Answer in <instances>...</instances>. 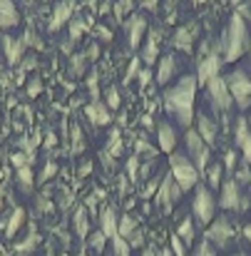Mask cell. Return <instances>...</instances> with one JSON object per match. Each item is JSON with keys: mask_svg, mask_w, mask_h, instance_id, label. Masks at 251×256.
I'll use <instances>...</instances> for the list:
<instances>
[{"mask_svg": "<svg viewBox=\"0 0 251 256\" xmlns=\"http://www.w3.org/2000/svg\"><path fill=\"white\" fill-rule=\"evenodd\" d=\"M196 87H199L196 75H184L172 87H167L162 94V102H164V110L169 112V117L174 120V124H179L184 130H192V120L196 114V110H194Z\"/></svg>", "mask_w": 251, "mask_h": 256, "instance_id": "1", "label": "cell"}, {"mask_svg": "<svg viewBox=\"0 0 251 256\" xmlns=\"http://www.w3.org/2000/svg\"><path fill=\"white\" fill-rule=\"evenodd\" d=\"M222 58L224 62H236L246 50H249V30H246V22L242 18V12L232 15L229 20V28L222 38Z\"/></svg>", "mask_w": 251, "mask_h": 256, "instance_id": "2", "label": "cell"}, {"mask_svg": "<svg viewBox=\"0 0 251 256\" xmlns=\"http://www.w3.org/2000/svg\"><path fill=\"white\" fill-rule=\"evenodd\" d=\"M169 174L176 179V184L182 186V192L196 189V184L202 179V172L194 167V162L189 160V154L182 152V150H174L169 154Z\"/></svg>", "mask_w": 251, "mask_h": 256, "instance_id": "3", "label": "cell"}, {"mask_svg": "<svg viewBox=\"0 0 251 256\" xmlns=\"http://www.w3.org/2000/svg\"><path fill=\"white\" fill-rule=\"evenodd\" d=\"M224 80H226V87L232 92L234 104L242 112H246L251 107V75L246 72V68H234L232 72L224 75Z\"/></svg>", "mask_w": 251, "mask_h": 256, "instance_id": "4", "label": "cell"}, {"mask_svg": "<svg viewBox=\"0 0 251 256\" xmlns=\"http://www.w3.org/2000/svg\"><path fill=\"white\" fill-rule=\"evenodd\" d=\"M192 214H194V222L199 226H209L214 222V216H216V199H214V192L206 184H196L194 199H192Z\"/></svg>", "mask_w": 251, "mask_h": 256, "instance_id": "5", "label": "cell"}, {"mask_svg": "<svg viewBox=\"0 0 251 256\" xmlns=\"http://www.w3.org/2000/svg\"><path fill=\"white\" fill-rule=\"evenodd\" d=\"M216 204L226 212H244L249 206V196L244 194V186L234 176H229L219 186V202Z\"/></svg>", "mask_w": 251, "mask_h": 256, "instance_id": "6", "label": "cell"}, {"mask_svg": "<svg viewBox=\"0 0 251 256\" xmlns=\"http://www.w3.org/2000/svg\"><path fill=\"white\" fill-rule=\"evenodd\" d=\"M206 100L212 102L214 114H226V112L234 107V100H232V92H229V87H226L224 75H216L214 80L206 82Z\"/></svg>", "mask_w": 251, "mask_h": 256, "instance_id": "7", "label": "cell"}, {"mask_svg": "<svg viewBox=\"0 0 251 256\" xmlns=\"http://www.w3.org/2000/svg\"><path fill=\"white\" fill-rule=\"evenodd\" d=\"M184 147H186V154H189V160L194 162V167L204 174V170L209 167V154H212V147L199 137V132L192 127V130H186V134H184Z\"/></svg>", "mask_w": 251, "mask_h": 256, "instance_id": "8", "label": "cell"}, {"mask_svg": "<svg viewBox=\"0 0 251 256\" xmlns=\"http://www.w3.org/2000/svg\"><path fill=\"white\" fill-rule=\"evenodd\" d=\"M234 239V226L226 216H214V222L206 229V242L216 249H226Z\"/></svg>", "mask_w": 251, "mask_h": 256, "instance_id": "9", "label": "cell"}, {"mask_svg": "<svg viewBox=\"0 0 251 256\" xmlns=\"http://www.w3.org/2000/svg\"><path fill=\"white\" fill-rule=\"evenodd\" d=\"M222 65H224V58H222V45H216V50L206 52L196 68V82L199 85H206L209 80H214L216 75H222Z\"/></svg>", "mask_w": 251, "mask_h": 256, "instance_id": "10", "label": "cell"}, {"mask_svg": "<svg viewBox=\"0 0 251 256\" xmlns=\"http://www.w3.org/2000/svg\"><path fill=\"white\" fill-rule=\"evenodd\" d=\"M182 186L176 184V179L172 176V174H164L162 176V184H160V189H157V204L164 209V212H172L174 206H176V202L182 199Z\"/></svg>", "mask_w": 251, "mask_h": 256, "instance_id": "11", "label": "cell"}, {"mask_svg": "<svg viewBox=\"0 0 251 256\" xmlns=\"http://www.w3.org/2000/svg\"><path fill=\"white\" fill-rule=\"evenodd\" d=\"M194 130L199 132V137L212 147L216 142V134H219V122L214 117H209L206 112H196L194 114Z\"/></svg>", "mask_w": 251, "mask_h": 256, "instance_id": "12", "label": "cell"}, {"mask_svg": "<svg viewBox=\"0 0 251 256\" xmlns=\"http://www.w3.org/2000/svg\"><path fill=\"white\" fill-rule=\"evenodd\" d=\"M2 52H5V60L8 65H20L22 58H25V42L18 40V38H10V35H2Z\"/></svg>", "mask_w": 251, "mask_h": 256, "instance_id": "13", "label": "cell"}, {"mask_svg": "<svg viewBox=\"0 0 251 256\" xmlns=\"http://www.w3.org/2000/svg\"><path fill=\"white\" fill-rule=\"evenodd\" d=\"M157 137H160V150L172 154L176 150V142H179V134H176V127L172 122H160L157 124Z\"/></svg>", "mask_w": 251, "mask_h": 256, "instance_id": "14", "label": "cell"}, {"mask_svg": "<svg viewBox=\"0 0 251 256\" xmlns=\"http://www.w3.org/2000/svg\"><path fill=\"white\" fill-rule=\"evenodd\" d=\"M84 114L92 124H110L112 122V110L102 100H92V104L84 107Z\"/></svg>", "mask_w": 251, "mask_h": 256, "instance_id": "15", "label": "cell"}, {"mask_svg": "<svg viewBox=\"0 0 251 256\" xmlns=\"http://www.w3.org/2000/svg\"><path fill=\"white\" fill-rule=\"evenodd\" d=\"M20 22V12L15 0H0V30H10Z\"/></svg>", "mask_w": 251, "mask_h": 256, "instance_id": "16", "label": "cell"}, {"mask_svg": "<svg viewBox=\"0 0 251 256\" xmlns=\"http://www.w3.org/2000/svg\"><path fill=\"white\" fill-rule=\"evenodd\" d=\"M117 229H120V216L112 206H107L102 214H100V232L107 236V239H114L117 236Z\"/></svg>", "mask_w": 251, "mask_h": 256, "instance_id": "17", "label": "cell"}, {"mask_svg": "<svg viewBox=\"0 0 251 256\" xmlns=\"http://www.w3.org/2000/svg\"><path fill=\"white\" fill-rule=\"evenodd\" d=\"M144 30H147L144 18H142V15H132V20L127 22V38H130V45H132V48H140Z\"/></svg>", "mask_w": 251, "mask_h": 256, "instance_id": "18", "label": "cell"}, {"mask_svg": "<svg viewBox=\"0 0 251 256\" xmlns=\"http://www.w3.org/2000/svg\"><path fill=\"white\" fill-rule=\"evenodd\" d=\"M176 75V60L172 55H164L160 60V70H157V85L167 87L172 82V78Z\"/></svg>", "mask_w": 251, "mask_h": 256, "instance_id": "19", "label": "cell"}, {"mask_svg": "<svg viewBox=\"0 0 251 256\" xmlns=\"http://www.w3.org/2000/svg\"><path fill=\"white\" fill-rule=\"evenodd\" d=\"M160 55V32H150L144 48H142V62L144 65H152Z\"/></svg>", "mask_w": 251, "mask_h": 256, "instance_id": "20", "label": "cell"}, {"mask_svg": "<svg viewBox=\"0 0 251 256\" xmlns=\"http://www.w3.org/2000/svg\"><path fill=\"white\" fill-rule=\"evenodd\" d=\"M204 176H206V186H209L212 192L219 189L222 182H224V164H222V162H212V164L204 170Z\"/></svg>", "mask_w": 251, "mask_h": 256, "instance_id": "21", "label": "cell"}, {"mask_svg": "<svg viewBox=\"0 0 251 256\" xmlns=\"http://www.w3.org/2000/svg\"><path fill=\"white\" fill-rule=\"evenodd\" d=\"M176 236H179V239H182L186 246H192V244H194V236H196V232H194V222H192V216H186V219H182V222H179Z\"/></svg>", "mask_w": 251, "mask_h": 256, "instance_id": "22", "label": "cell"}, {"mask_svg": "<svg viewBox=\"0 0 251 256\" xmlns=\"http://www.w3.org/2000/svg\"><path fill=\"white\" fill-rule=\"evenodd\" d=\"M249 134H251L249 120H246L244 114H239V117H236V122H234V144H236V147H242V142H244Z\"/></svg>", "mask_w": 251, "mask_h": 256, "instance_id": "23", "label": "cell"}, {"mask_svg": "<svg viewBox=\"0 0 251 256\" xmlns=\"http://www.w3.org/2000/svg\"><path fill=\"white\" fill-rule=\"evenodd\" d=\"M22 222H25V209L15 206V209H12V214H10V219H8V236L18 234V229L22 226Z\"/></svg>", "mask_w": 251, "mask_h": 256, "instance_id": "24", "label": "cell"}, {"mask_svg": "<svg viewBox=\"0 0 251 256\" xmlns=\"http://www.w3.org/2000/svg\"><path fill=\"white\" fill-rule=\"evenodd\" d=\"M75 232L80 239L90 236V224H87V209H78L75 212Z\"/></svg>", "mask_w": 251, "mask_h": 256, "instance_id": "25", "label": "cell"}, {"mask_svg": "<svg viewBox=\"0 0 251 256\" xmlns=\"http://www.w3.org/2000/svg\"><path fill=\"white\" fill-rule=\"evenodd\" d=\"M18 182H20L22 192H25V194H30V192H32V184H35L32 167H20V170H18Z\"/></svg>", "mask_w": 251, "mask_h": 256, "instance_id": "26", "label": "cell"}, {"mask_svg": "<svg viewBox=\"0 0 251 256\" xmlns=\"http://www.w3.org/2000/svg\"><path fill=\"white\" fill-rule=\"evenodd\" d=\"M134 232H137V222H134L132 216H120V229H117V236L130 239Z\"/></svg>", "mask_w": 251, "mask_h": 256, "instance_id": "27", "label": "cell"}, {"mask_svg": "<svg viewBox=\"0 0 251 256\" xmlns=\"http://www.w3.org/2000/svg\"><path fill=\"white\" fill-rule=\"evenodd\" d=\"M232 176H234L242 186H251V164H246V162L242 160V162H239V167L234 170V174H232Z\"/></svg>", "mask_w": 251, "mask_h": 256, "instance_id": "28", "label": "cell"}, {"mask_svg": "<svg viewBox=\"0 0 251 256\" xmlns=\"http://www.w3.org/2000/svg\"><path fill=\"white\" fill-rule=\"evenodd\" d=\"M102 102H104L112 112H114V110H120V104H122V94H120V90H117V87H107V90H104V100H102Z\"/></svg>", "mask_w": 251, "mask_h": 256, "instance_id": "29", "label": "cell"}, {"mask_svg": "<svg viewBox=\"0 0 251 256\" xmlns=\"http://www.w3.org/2000/svg\"><path fill=\"white\" fill-rule=\"evenodd\" d=\"M70 15H72L70 5H68V2H65V5H60V8L55 10V18L50 20V30H58V28H60V25H62V22H65Z\"/></svg>", "mask_w": 251, "mask_h": 256, "instance_id": "30", "label": "cell"}, {"mask_svg": "<svg viewBox=\"0 0 251 256\" xmlns=\"http://www.w3.org/2000/svg\"><path fill=\"white\" fill-rule=\"evenodd\" d=\"M87 244L94 249V252H104V244H107V236L97 229V232H92L90 236H87Z\"/></svg>", "mask_w": 251, "mask_h": 256, "instance_id": "31", "label": "cell"}, {"mask_svg": "<svg viewBox=\"0 0 251 256\" xmlns=\"http://www.w3.org/2000/svg\"><path fill=\"white\" fill-rule=\"evenodd\" d=\"M112 246H114V256H130V252H132L130 242L122 239V236H114L112 239Z\"/></svg>", "mask_w": 251, "mask_h": 256, "instance_id": "32", "label": "cell"}, {"mask_svg": "<svg viewBox=\"0 0 251 256\" xmlns=\"http://www.w3.org/2000/svg\"><path fill=\"white\" fill-rule=\"evenodd\" d=\"M224 172H229V174H234V170L239 167V152L236 150H232V152H226V157H224Z\"/></svg>", "mask_w": 251, "mask_h": 256, "instance_id": "33", "label": "cell"}, {"mask_svg": "<svg viewBox=\"0 0 251 256\" xmlns=\"http://www.w3.org/2000/svg\"><path fill=\"white\" fill-rule=\"evenodd\" d=\"M174 45H176V48H182L184 52H189V48H192V42H189V30H186V28L176 32V38H174Z\"/></svg>", "mask_w": 251, "mask_h": 256, "instance_id": "34", "label": "cell"}, {"mask_svg": "<svg viewBox=\"0 0 251 256\" xmlns=\"http://www.w3.org/2000/svg\"><path fill=\"white\" fill-rule=\"evenodd\" d=\"M137 157H150V160H152V157H157V150H154L150 142L140 140V142H137Z\"/></svg>", "mask_w": 251, "mask_h": 256, "instance_id": "35", "label": "cell"}, {"mask_svg": "<svg viewBox=\"0 0 251 256\" xmlns=\"http://www.w3.org/2000/svg\"><path fill=\"white\" fill-rule=\"evenodd\" d=\"M169 249H172V254L174 256H186V244H184L176 234H172V244H169Z\"/></svg>", "mask_w": 251, "mask_h": 256, "instance_id": "36", "label": "cell"}, {"mask_svg": "<svg viewBox=\"0 0 251 256\" xmlns=\"http://www.w3.org/2000/svg\"><path fill=\"white\" fill-rule=\"evenodd\" d=\"M120 150H122V134H120V130H112V137H110V152H112V154H120Z\"/></svg>", "mask_w": 251, "mask_h": 256, "instance_id": "37", "label": "cell"}, {"mask_svg": "<svg viewBox=\"0 0 251 256\" xmlns=\"http://www.w3.org/2000/svg\"><path fill=\"white\" fill-rule=\"evenodd\" d=\"M127 242H130V246H132V249H142V246H144V234H142V229H137Z\"/></svg>", "mask_w": 251, "mask_h": 256, "instance_id": "38", "label": "cell"}, {"mask_svg": "<svg viewBox=\"0 0 251 256\" xmlns=\"http://www.w3.org/2000/svg\"><path fill=\"white\" fill-rule=\"evenodd\" d=\"M239 150H242V160H244L246 164H251V134L242 142V147H239Z\"/></svg>", "mask_w": 251, "mask_h": 256, "instance_id": "39", "label": "cell"}, {"mask_svg": "<svg viewBox=\"0 0 251 256\" xmlns=\"http://www.w3.org/2000/svg\"><path fill=\"white\" fill-rule=\"evenodd\" d=\"M196 256H216V252H214L212 244L204 239V242H199V246H196Z\"/></svg>", "mask_w": 251, "mask_h": 256, "instance_id": "40", "label": "cell"}, {"mask_svg": "<svg viewBox=\"0 0 251 256\" xmlns=\"http://www.w3.org/2000/svg\"><path fill=\"white\" fill-rule=\"evenodd\" d=\"M137 170H140V157L134 154V157L127 160V174H130L132 179H137Z\"/></svg>", "mask_w": 251, "mask_h": 256, "instance_id": "41", "label": "cell"}, {"mask_svg": "<svg viewBox=\"0 0 251 256\" xmlns=\"http://www.w3.org/2000/svg\"><path fill=\"white\" fill-rule=\"evenodd\" d=\"M160 184H162V179H152V182H147V186H144V192H142V196H157V189H160Z\"/></svg>", "mask_w": 251, "mask_h": 256, "instance_id": "42", "label": "cell"}, {"mask_svg": "<svg viewBox=\"0 0 251 256\" xmlns=\"http://www.w3.org/2000/svg\"><path fill=\"white\" fill-rule=\"evenodd\" d=\"M40 90H42V82H40L38 78L28 82V94H30V97H35V94H40Z\"/></svg>", "mask_w": 251, "mask_h": 256, "instance_id": "43", "label": "cell"}, {"mask_svg": "<svg viewBox=\"0 0 251 256\" xmlns=\"http://www.w3.org/2000/svg\"><path fill=\"white\" fill-rule=\"evenodd\" d=\"M87 87H90V92H92V97L97 100V72H92V75L87 78Z\"/></svg>", "mask_w": 251, "mask_h": 256, "instance_id": "44", "label": "cell"}, {"mask_svg": "<svg viewBox=\"0 0 251 256\" xmlns=\"http://www.w3.org/2000/svg\"><path fill=\"white\" fill-rule=\"evenodd\" d=\"M55 170H58V167H55L52 162H50V164H45V172L40 174V182H48V179H50V176L55 174Z\"/></svg>", "mask_w": 251, "mask_h": 256, "instance_id": "45", "label": "cell"}, {"mask_svg": "<svg viewBox=\"0 0 251 256\" xmlns=\"http://www.w3.org/2000/svg\"><path fill=\"white\" fill-rule=\"evenodd\" d=\"M82 30H84V25L78 20L75 25H70V38H80V35H82Z\"/></svg>", "mask_w": 251, "mask_h": 256, "instance_id": "46", "label": "cell"}, {"mask_svg": "<svg viewBox=\"0 0 251 256\" xmlns=\"http://www.w3.org/2000/svg\"><path fill=\"white\" fill-rule=\"evenodd\" d=\"M137 78H140V82H142V85H147V82L152 80V75H150V70H140V75H137Z\"/></svg>", "mask_w": 251, "mask_h": 256, "instance_id": "47", "label": "cell"}, {"mask_svg": "<svg viewBox=\"0 0 251 256\" xmlns=\"http://www.w3.org/2000/svg\"><path fill=\"white\" fill-rule=\"evenodd\" d=\"M35 65H38L35 60H22V70H25V72H28L30 68H35Z\"/></svg>", "mask_w": 251, "mask_h": 256, "instance_id": "48", "label": "cell"}, {"mask_svg": "<svg viewBox=\"0 0 251 256\" xmlns=\"http://www.w3.org/2000/svg\"><path fill=\"white\" fill-rule=\"evenodd\" d=\"M55 142H58V140H55V134H48V137H45V147H52Z\"/></svg>", "mask_w": 251, "mask_h": 256, "instance_id": "49", "label": "cell"}, {"mask_svg": "<svg viewBox=\"0 0 251 256\" xmlns=\"http://www.w3.org/2000/svg\"><path fill=\"white\" fill-rule=\"evenodd\" d=\"M142 256H157V252H154L152 246H144V249H142Z\"/></svg>", "mask_w": 251, "mask_h": 256, "instance_id": "50", "label": "cell"}, {"mask_svg": "<svg viewBox=\"0 0 251 256\" xmlns=\"http://www.w3.org/2000/svg\"><path fill=\"white\" fill-rule=\"evenodd\" d=\"M152 122H154V120H152V117H150V114H144V117H142V124H144V127H150V124H152Z\"/></svg>", "mask_w": 251, "mask_h": 256, "instance_id": "51", "label": "cell"}, {"mask_svg": "<svg viewBox=\"0 0 251 256\" xmlns=\"http://www.w3.org/2000/svg\"><path fill=\"white\" fill-rule=\"evenodd\" d=\"M157 256H174V254H172V249H160Z\"/></svg>", "mask_w": 251, "mask_h": 256, "instance_id": "52", "label": "cell"}, {"mask_svg": "<svg viewBox=\"0 0 251 256\" xmlns=\"http://www.w3.org/2000/svg\"><path fill=\"white\" fill-rule=\"evenodd\" d=\"M90 170H92V164H84L82 170H80V174H82V176H84V174H90Z\"/></svg>", "mask_w": 251, "mask_h": 256, "instance_id": "53", "label": "cell"}, {"mask_svg": "<svg viewBox=\"0 0 251 256\" xmlns=\"http://www.w3.org/2000/svg\"><path fill=\"white\" fill-rule=\"evenodd\" d=\"M244 236H246V239H249V242H251V224H249V226H246V229H244Z\"/></svg>", "mask_w": 251, "mask_h": 256, "instance_id": "54", "label": "cell"}, {"mask_svg": "<svg viewBox=\"0 0 251 256\" xmlns=\"http://www.w3.org/2000/svg\"><path fill=\"white\" fill-rule=\"evenodd\" d=\"M234 256H249V254H244V252H236V254H234Z\"/></svg>", "mask_w": 251, "mask_h": 256, "instance_id": "55", "label": "cell"}, {"mask_svg": "<svg viewBox=\"0 0 251 256\" xmlns=\"http://www.w3.org/2000/svg\"><path fill=\"white\" fill-rule=\"evenodd\" d=\"M249 70H251V50H249ZM249 75H251V72H249Z\"/></svg>", "mask_w": 251, "mask_h": 256, "instance_id": "56", "label": "cell"}, {"mask_svg": "<svg viewBox=\"0 0 251 256\" xmlns=\"http://www.w3.org/2000/svg\"><path fill=\"white\" fill-rule=\"evenodd\" d=\"M78 256H87V254H78Z\"/></svg>", "mask_w": 251, "mask_h": 256, "instance_id": "57", "label": "cell"}]
</instances>
